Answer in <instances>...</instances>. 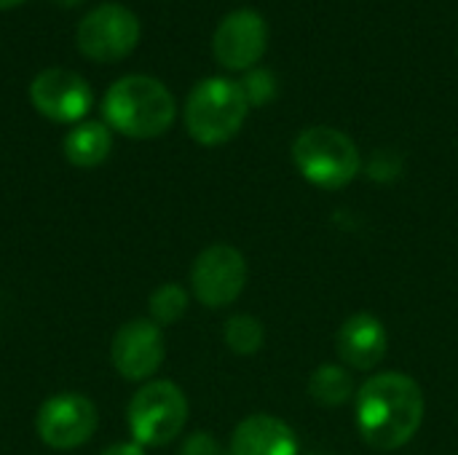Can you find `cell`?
<instances>
[{
	"label": "cell",
	"mask_w": 458,
	"mask_h": 455,
	"mask_svg": "<svg viewBox=\"0 0 458 455\" xmlns=\"http://www.w3.org/2000/svg\"><path fill=\"white\" fill-rule=\"evenodd\" d=\"M357 429L362 440L381 451H400L408 445L424 421L421 386L403 373H378L357 389L354 402Z\"/></svg>",
	"instance_id": "cell-1"
},
{
	"label": "cell",
	"mask_w": 458,
	"mask_h": 455,
	"mask_svg": "<svg viewBox=\"0 0 458 455\" xmlns=\"http://www.w3.org/2000/svg\"><path fill=\"white\" fill-rule=\"evenodd\" d=\"M102 113L110 129L131 139H153L169 131L177 105L161 80L150 75H126L107 88Z\"/></svg>",
	"instance_id": "cell-2"
},
{
	"label": "cell",
	"mask_w": 458,
	"mask_h": 455,
	"mask_svg": "<svg viewBox=\"0 0 458 455\" xmlns=\"http://www.w3.org/2000/svg\"><path fill=\"white\" fill-rule=\"evenodd\" d=\"M250 113V102L236 80L207 78L193 86L185 102V129L207 147L223 145L239 134Z\"/></svg>",
	"instance_id": "cell-3"
},
{
	"label": "cell",
	"mask_w": 458,
	"mask_h": 455,
	"mask_svg": "<svg viewBox=\"0 0 458 455\" xmlns=\"http://www.w3.org/2000/svg\"><path fill=\"white\" fill-rule=\"evenodd\" d=\"M293 161L303 180L325 190H341L362 169L360 147L349 134L333 126H309L293 142Z\"/></svg>",
	"instance_id": "cell-4"
},
{
	"label": "cell",
	"mask_w": 458,
	"mask_h": 455,
	"mask_svg": "<svg viewBox=\"0 0 458 455\" xmlns=\"http://www.w3.org/2000/svg\"><path fill=\"white\" fill-rule=\"evenodd\" d=\"M126 421L131 437L142 448L169 445L188 421V400L172 381H150L129 402Z\"/></svg>",
	"instance_id": "cell-5"
},
{
	"label": "cell",
	"mask_w": 458,
	"mask_h": 455,
	"mask_svg": "<svg viewBox=\"0 0 458 455\" xmlns=\"http://www.w3.org/2000/svg\"><path fill=\"white\" fill-rule=\"evenodd\" d=\"M78 48L91 62H121L140 40V19L118 3H105L78 21Z\"/></svg>",
	"instance_id": "cell-6"
},
{
	"label": "cell",
	"mask_w": 458,
	"mask_h": 455,
	"mask_svg": "<svg viewBox=\"0 0 458 455\" xmlns=\"http://www.w3.org/2000/svg\"><path fill=\"white\" fill-rule=\"evenodd\" d=\"M191 287L196 300L207 308L231 306L247 287L244 255L231 244L207 247L191 268Z\"/></svg>",
	"instance_id": "cell-7"
},
{
	"label": "cell",
	"mask_w": 458,
	"mask_h": 455,
	"mask_svg": "<svg viewBox=\"0 0 458 455\" xmlns=\"http://www.w3.org/2000/svg\"><path fill=\"white\" fill-rule=\"evenodd\" d=\"M97 424V408L83 394H56L40 405L35 418L38 437L54 451L81 448L94 437Z\"/></svg>",
	"instance_id": "cell-8"
},
{
	"label": "cell",
	"mask_w": 458,
	"mask_h": 455,
	"mask_svg": "<svg viewBox=\"0 0 458 455\" xmlns=\"http://www.w3.org/2000/svg\"><path fill=\"white\" fill-rule=\"evenodd\" d=\"M268 48V24L255 8L231 11L212 35V54L217 64L233 72L258 67Z\"/></svg>",
	"instance_id": "cell-9"
},
{
	"label": "cell",
	"mask_w": 458,
	"mask_h": 455,
	"mask_svg": "<svg viewBox=\"0 0 458 455\" xmlns=\"http://www.w3.org/2000/svg\"><path fill=\"white\" fill-rule=\"evenodd\" d=\"M32 107L54 123H75L91 110V86L72 70L48 67L30 86Z\"/></svg>",
	"instance_id": "cell-10"
},
{
	"label": "cell",
	"mask_w": 458,
	"mask_h": 455,
	"mask_svg": "<svg viewBox=\"0 0 458 455\" xmlns=\"http://www.w3.org/2000/svg\"><path fill=\"white\" fill-rule=\"evenodd\" d=\"M166 357L164 333L150 319H131L126 322L110 346L113 367L126 381H145L150 378Z\"/></svg>",
	"instance_id": "cell-11"
},
{
	"label": "cell",
	"mask_w": 458,
	"mask_h": 455,
	"mask_svg": "<svg viewBox=\"0 0 458 455\" xmlns=\"http://www.w3.org/2000/svg\"><path fill=\"white\" fill-rule=\"evenodd\" d=\"M335 349L346 367L368 373L384 362L389 351V333L378 316L354 314L341 324L335 335Z\"/></svg>",
	"instance_id": "cell-12"
},
{
	"label": "cell",
	"mask_w": 458,
	"mask_h": 455,
	"mask_svg": "<svg viewBox=\"0 0 458 455\" xmlns=\"http://www.w3.org/2000/svg\"><path fill=\"white\" fill-rule=\"evenodd\" d=\"M231 455H298V437L282 418L255 413L233 429Z\"/></svg>",
	"instance_id": "cell-13"
},
{
	"label": "cell",
	"mask_w": 458,
	"mask_h": 455,
	"mask_svg": "<svg viewBox=\"0 0 458 455\" xmlns=\"http://www.w3.org/2000/svg\"><path fill=\"white\" fill-rule=\"evenodd\" d=\"M110 147H113L110 126L99 123V121H83V123L72 126L67 131L64 142H62L64 158L72 166H81V169L99 166L110 156Z\"/></svg>",
	"instance_id": "cell-14"
},
{
	"label": "cell",
	"mask_w": 458,
	"mask_h": 455,
	"mask_svg": "<svg viewBox=\"0 0 458 455\" xmlns=\"http://www.w3.org/2000/svg\"><path fill=\"white\" fill-rule=\"evenodd\" d=\"M309 397L322 408H344L352 397H357L354 375L346 365H319L306 383Z\"/></svg>",
	"instance_id": "cell-15"
},
{
	"label": "cell",
	"mask_w": 458,
	"mask_h": 455,
	"mask_svg": "<svg viewBox=\"0 0 458 455\" xmlns=\"http://www.w3.org/2000/svg\"><path fill=\"white\" fill-rule=\"evenodd\" d=\"M223 338H225V346L239 354V357H252L263 349V341H266V330L260 324V319L250 316V314H236L225 322V330H223Z\"/></svg>",
	"instance_id": "cell-16"
},
{
	"label": "cell",
	"mask_w": 458,
	"mask_h": 455,
	"mask_svg": "<svg viewBox=\"0 0 458 455\" xmlns=\"http://www.w3.org/2000/svg\"><path fill=\"white\" fill-rule=\"evenodd\" d=\"M150 322H156L158 327H169L174 322H180L188 311V292L180 284H161L153 295H150Z\"/></svg>",
	"instance_id": "cell-17"
},
{
	"label": "cell",
	"mask_w": 458,
	"mask_h": 455,
	"mask_svg": "<svg viewBox=\"0 0 458 455\" xmlns=\"http://www.w3.org/2000/svg\"><path fill=\"white\" fill-rule=\"evenodd\" d=\"M239 86H242L250 107H263V105L274 102L276 94H279V80H276L274 70H268V67H252V70H247Z\"/></svg>",
	"instance_id": "cell-18"
},
{
	"label": "cell",
	"mask_w": 458,
	"mask_h": 455,
	"mask_svg": "<svg viewBox=\"0 0 458 455\" xmlns=\"http://www.w3.org/2000/svg\"><path fill=\"white\" fill-rule=\"evenodd\" d=\"M403 169H405V161L394 150H376L365 164L368 177L376 182H394V180H400Z\"/></svg>",
	"instance_id": "cell-19"
},
{
	"label": "cell",
	"mask_w": 458,
	"mask_h": 455,
	"mask_svg": "<svg viewBox=\"0 0 458 455\" xmlns=\"http://www.w3.org/2000/svg\"><path fill=\"white\" fill-rule=\"evenodd\" d=\"M180 455H223L220 445L215 442V437H209L207 432H196L193 437L185 440Z\"/></svg>",
	"instance_id": "cell-20"
},
{
	"label": "cell",
	"mask_w": 458,
	"mask_h": 455,
	"mask_svg": "<svg viewBox=\"0 0 458 455\" xmlns=\"http://www.w3.org/2000/svg\"><path fill=\"white\" fill-rule=\"evenodd\" d=\"M102 455H145V448L137 442H118L113 448H107Z\"/></svg>",
	"instance_id": "cell-21"
},
{
	"label": "cell",
	"mask_w": 458,
	"mask_h": 455,
	"mask_svg": "<svg viewBox=\"0 0 458 455\" xmlns=\"http://www.w3.org/2000/svg\"><path fill=\"white\" fill-rule=\"evenodd\" d=\"M24 0H0V11H8V8H16V5H21Z\"/></svg>",
	"instance_id": "cell-22"
},
{
	"label": "cell",
	"mask_w": 458,
	"mask_h": 455,
	"mask_svg": "<svg viewBox=\"0 0 458 455\" xmlns=\"http://www.w3.org/2000/svg\"><path fill=\"white\" fill-rule=\"evenodd\" d=\"M56 5H64V8H72V5H78V3H83V0H54Z\"/></svg>",
	"instance_id": "cell-23"
}]
</instances>
